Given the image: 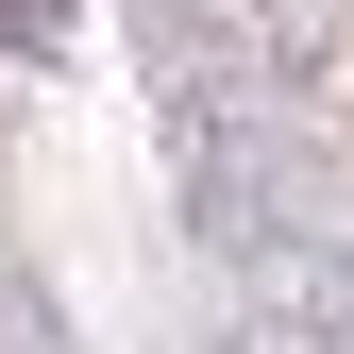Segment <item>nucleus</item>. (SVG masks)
Masks as SVG:
<instances>
[{
  "mask_svg": "<svg viewBox=\"0 0 354 354\" xmlns=\"http://www.w3.org/2000/svg\"><path fill=\"white\" fill-rule=\"evenodd\" d=\"M0 34H51V0H0Z\"/></svg>",
  "mask_w": 354,
  "mask_h": 354,
  "instance_id": "nucleus-1",
  "label": "nucleus"
}]
</instances>
